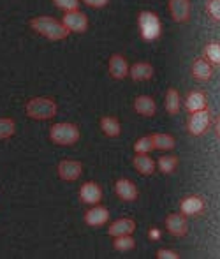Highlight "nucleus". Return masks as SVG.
Wrapping results in <instances>:
<instances>
[{"mask_svg": "<svg viewBox=\"0 0 220 259\" xmlns=\"http://www.w3.org/2000/svg\"><path fill=\"white\" fill-rule=\"evenodd\" d=\"M30 27L32 30H35L37 34H41L42 37L50 39V41H62L69 35V32L65 28L64 23L57 21L55 18L51 16H37L30 21Z\"/></svg>", "mask_w": 220, "mask_h": 259, "instance_id": "obj_1", "label": "nucleus"}, {"mask_svg": "<svg viewBox=\"0 0 220 259\" xmlns=\"http://www.w3.org/2000/svg\"><path fill=\"white\" fill-rule=\"evenodd\" d=\"M50 140L57 145H62V147L74 145L79 140V129L78 125L69 122L55 123L53 127H50Z\"/></svg>", "mask_w": 220, "mask_h": 259, "instance_id": "obj_2", "label": "nucleus"}, {"mask_svg": "<svg viewBox=\"0 0 220 259\" xmlns=\"http://www.w3.org/2000/svg\"><path fill=\"white\" fill-rule=\"evenodd\" d=\"M27 115L34 120H50L57 115V103L48 97H34L27 103Z\"/></svg>", "mask_w": 220, "mask_h": 259, "instance_id": "obj_3", "label": "nucleus"}, {"mask_svg": "<svg viewBox=\"0 0 220 259\" xmlns=\"http://www.w3.org/2000/svg\"><path fill=\"white\" fill-rule=\"evenodd\" d=\"M138 27H139V32H141V37L145 39V41H155L160 35V30H162L160 20L152 11H143V13H139Z\"/></svg>", "mask_w": 220, "mask_h": 259, "instance_id": "obj_4", "label": "nucleus"}, {"mask_svg": "<svg viewBox=\"0 0 220 259\" xmlns=\"http://www.w3.org/2000/svg\"><path fill=\"white\" fill-rule=\"evenodd\" d=\"M210 122H211L210 109L204 108V109H201V111L190 113L187 129H189V133L192 134V136H203L208 131V127H210Z\"/></svg>", "mask_w": 220, "mask_h": 259, "instance_id": "obj_5", "label": "nucleus"}, {"mask_svg": "<svg viewBox=\"0 0 220 259\" xmlns=\"http://www.w3.org/2000/svg\"><path fill=\"white\" fill-rule=\"evenodd\" d=\"M62 23L65 25V28L71 32H78V34H83L88 28V18L85 13H79V11H69V13L64 14L62 18Z\"/></svg>", "mask_w": 220, "mask_h": 259, "instance_id": "obj_6", "label": "nucleus"}, {"mask_svg": "<svg viewBox=\"0 0 220 259\" xmlns=\"http://www.w3.org/2000/svg\"><path fill=\"white\" fill-rule=\"evenodd\" d=\"M166 228L169 235L176 236V238H182L189 233V224H187V215L180 213H169L166 217Z\"/></svg>", "mask_w": 220, "mask_h": 259, "instance_id": "obj_7", "label": "nucleus"}, {"mask_svg": "<svg viewBox=\"0 0 220 259\" xmlns=\"http://www.w3.org/2000/svg\"><path fill=\"white\" fill-rule=\"evenodd\" d=\"M206 210V203L201 196H187V198L182 199L180 203V211L187 217H194V215H201L203 211Z\"/></svg>", "mask_w": 220, "mask_h": 259, "instance_id": "obj_8", "label": "nucleus"}, {"mask_svg": "<svg viewBox=\"0 0 220 259\" xmlns=\"http://www.w3.org/2000/svg\"><path fill=\"white\" fill-rule=\"evenodd\" d=\"M83 173V164L79 160H62L58 164V175L65 182H76Z\"/></svg>", "mask_w": 220, "mask_h": 259, "instance_id": "obj_9", "label": "nucleus"}, {"mask_svg": "<svg viewBox=\"0 0 220 259\" xmlns=\"http://www.w3.org/2000/svg\"><path fill=\"white\" fill-rule=\"evenodd\" d=\"M79 198H81L83 203L86 205H99V201L102 199V189L99 184L95 182H86L83 184V187L79 189Z\"/></svg>", "mask_w": 220, "mask_h": 259, "instance_id": "obj_10", "label": "nucleus"}, {"mask_svg": "<svg viewBox=\"0 0 220 259\" xmlns=\"http://www.w3.org/2000/svg\"><path fill=\"white\" fill-rule=\"evenodd\" d=\"M115 192L116 196H118L120 199H123V201H136L139 196V191L138 187H136L134 182L127 180V178H120L118 182L115 184Z\"/></svg>", "mask_w": 220, "mask_h": 259, "instance_id": "obj_11", "label": "nucleus"}, {"mask_svg": "<svg viewBox=\"0 0 220 259\" xmlns=\"http://www.w3.org/2000/svg\"><path fill=\"white\" fill-rule=\"evenodd\" d=\"M169 13L176 23H185L190 18V0H169Z\"/></svg>", "mask_w": 220, "mask_h": 259, "instance_id": "obj_12", "label": "nucleus"}, {"mask_svg": "<svg viewBox=\"0 0 220 259\" xmlns=\"http://www.w3.org/2000/svg\"><path fill=\"white\" fill-rule=\"evenodd\" d=\"M109 221V211L108 208L94 205L90 210L85 213V222L92 228H99V226H104Z\"/></svg>", "mask_w": 220, "mask_h": 259, "instance_id": "obj_13", "label": "nucleus"}, {"mask_svg": "<svg viewBox=\"0 0 220 259\" xmlns=\"http://www.w3.org/2000/svg\"><path fill=\"white\" fill-rule=\"evenodd\" d=\"M109 74L115 79H123L129 76V65L122 55H111L109 58Z\"/></svg>", "mask_w": 220, "mask_h": 259, "instance_id": "obj_14", "label": "nucleus"}, {"mask_svg": "<svg viewBox=\"0 0 220 259\" xmlns=\"http://www.w3.org/2000/svg\"><path fill=\"white\" fill-rule=\"evenodd\" d=\"M213 74V67L211 64L206 60L204 57L201 58H196L192 64V76L197 79V81H208Z\"/></svg>", "mask_w": 220, "mask_h": 259, "instance_id": "obj_15", "label": "nucleus"}, {"mask_svg": "<svg viewBox=\"0 0 220 259\" xmlns=\"http://www.w3.org/2000/svg\"><path fill=\"white\" fill-rule=\"evenodd\" d=\"M136 229V222L132 219H118L115 221L108 229V235L116 238V236H123V235H132Z\"/></svg>", "mask_w": 220, "mask_h": 259, "instance_id": "obj_16", "label": "nucleus"}, {"mask_svg": "<svg viewBox=\"0 0 220 259\" xmlns=\"http://www.w3.org/2000/svg\"><path fill=\"white\" fill-rule=\"evenodd\" d=\"M153 65L148 62H138L129 69V76L134 81H146V79L153 78Z\"/></svg>", "mask_w": 220, "mask_h": 259, "instance_id": "obj_17", "label": "nucleus"}, {"mask_svg": "<svg viewBox=\"0 0 220 259\" xmlns=\"http://www.w3.org/2000/svg\"><path fill=\"white\" fill-rule=\"evenodd\" d=\"M132 166L136 167V171H138V173L148 177V175H153L157 164L153 162L152 157H148V154H136V157L132 159Z\"/></svg>", "mask_w": 220, "mask_h": 259, "instance_id": "obj_18", "label": "nucleus"}, {"mask_svg": "<svg viewBox=\"0 0 220 259\" xmlns=\"http://www.w3.org/2000/svg\"><path fill=\"white\" fill-rule=\"evenodd\" d=\"M208 108V103H206V96L204 92H199V90H194L187 96L185 99V109L189 113H196V111H201V109Z\"/></svg>", "mask_w": 220, "mask_h": 259, "instance_id": "obj_19", "label": "nucleus"}, {"mask_svg": "<svg viewBox=\"0 0 220 259\" xmlns=\"http://www.w3.org/2000/svg\"><path fill=\"white\" fill-rule=\"evenodd\" d=\"M134 109L143 116H153L157 113V104L150 96H139L134 99Z\"/></svg>", "mask_w": 220, "mask_h": 259, "instance_id": "obj_20", "label": "nucleus"}, {"mask_svg": "<svg viewBox=\"0 0 220 259\" xmlns=\"http://www.w3.org/2000/svg\"><path fill=\"white\" fill-rule=\"evenodd\" d=\"M101 129H102V133L109 138H116V136H120V133H122V127H120L118 118H115V116H102Z\"/></svg>", "mask_w": 220, "mask_h": 259, "instance_id": "obj_21", "label": "nucleus"}, {"mask_svg": "<svg viewBox=\"0 0 220 259\" xmlns=\"http://www.w3.org/2000/svg\"><path fill=\"white\" fill-rule=\"evenodd\" d=\"M164 108L169 115H178L180 108H182V99L176 89H169L166 92V99H164Z\"/></svg>", "mask_w": 220, "mask_h": 259, "instance_id": "obj_22", "label": "nucleus"}, {"mask_svg": "<svg viewBox=\"0 0 220 259\" xmlns=\"http://www.w3.org/2000/svg\"><path fill=\"white\" fill-rule=\"evenodd\" d=\"M153 147L157 150H173L176 147V140L169 134H164V133H157L153 134Z\"/></svg>", "mask_w": 220, "mask_h": 259, "instance_id": "obj_23", "label": "nucleus"}, {"mask_svg": "<svg viewBox=\"0 0 220 259\" xmlns=\"http://www.w3.org/2000/svg\"><path fill=\"white\" fill-rule=\"evenodd\" d=\"M204 58H206L211 65H220V42L218 41H210L204 46Z\"/></svg>", "mask_w": 220, "mask_h": 259, "instance_id": "obj_24", "label": "nucleus"}, {"mask_svg": "<svg viewBox=\"0 0 220 259\" xmlns=\"http://www.w3.org/2000/svg\"><path fill=\"white\" fill-rule=\"evenodd\" d=\"M178 157L176 155H164L159 159V162H157V166H159V169L162 171L164 175H171L176 171V167H178Z\"/></svg>", "mask_w": 220, "mask_h": 259, "instance_id": "obj_25", "label": "nucleus"}, {"mask_svg": "<svg viewBox=\"0 0 220 259\" xmlns=\"http://www.w3.org/2000/svg\"><path fill=\"white\" fill-rule=\"evenodd\" d=\"M113 247H115L118 252H129L136 247V240L132 238L130 235H123V236H116L115 242H113Z\"/></svg>", "mask_w": 220, "mask_h": 259, "instance_id": "obj_26", "label": "nucleus"}, {"mask_svg": "<svg viewBox=\"0 0 220 259\" xmlns=\"http://www.w3.org/2000/svg\"><path fill=\"white\" fill-rule=\"evenodd\" d=\"M153 138L152 136H143L134 143V152L136 154H150L153 150Z\"/></svg>", "mask_w": 220, "mask_h": 259, "instance_id": "obj_27", "label": "nucleus"}, {"mask_svg": "<svg viewBox=\"0 0 220 259\" xmlns=\"http://www.w3.org/2000/svg\"><path fill=\"white\" fill-rule=\"evenodd\" d=\"M16 131V123L11 118H0V140H7Z\"/></svg>", "mask_w": 220, "mask_h": 259, "instance_id": "obj_28", "label": "nucleus"}, {"mask_svg": "<svg viewBox=\"0 0 220 259\" xmlns=\"http://www.w3.org/2000/svg\"><path fill=\"white\" fill-rule=\"evenodd\" d=\"M206 13L211 16V20L220 23V0H206Z\"/></svg>", "mask_w": 220, "mask_h": 259, "instance_id": "obj_29", "label": "nucleus"}, {"mask_svg": "<svg viewBox=\"0 0 220 259\" xmlns=\"http://www.w3.org/2000/svg\"><path fill=\"white\" fill-rule=\"evenodd\" d=\"M53 2L58 9L65 11V13H69V11H78V7H79V0H53Z\"/></svg>", "mask_w": 220, "mask_h": 259, "instance_id": "obj_30", "label": "nucleus"}, {"mask_svg": "<svg viewBox=\"0 0 220 259\" xmlns=\"http://www.w3.org/2000/svg\"><path fill=\"white\" fill-rule=\"evenodd\" d=\"M157 259H180V254L174 252V250L160 249L157 250Z\"/></svg>", "mask_w": 220, "mask_h": 259, "instance_id": "obj_31", "label": "nucleus"}, {"mask_svg": "<svg viewBox=\"0 0 220 259\" xmlns=\"http://www.w3.org/2000/svg\"><path fill=\"white\" fill-rule=\"evenodd\" d=\"M83 2H85L86 6H90V7H95V9H101V7L108 6L109 0H83Z\"/></svg>", "mask_w": 220, "mask_h": 259, "instance_id": "obj_32", "label": "nucleus"}, {"mask_svg": "<svg viewBox=\"0 0 220 259\" xmlns=\"http://www.w3.org/2000/svg\"><path fill=\"white\" fill-rule=\"evenodd\" d=\"M160 236H162V231H160L159 228H152L148 231V238L153 240V242H155V240H160Z\"/></svg>", "mask_w": 220, "mask_h": 259, "instance_id": "obj_33", "label": "nucleus"}, {"mask_svg": "<svg viewBox=\"0 0 220 259\" xmlns=\"http://www.w3.org/2000/svg\"><path fill=\"white\" fill-rule=\"evenodd\" d=\"M215 134L220 138V116L217 118V122H215Z\"/></svg>", "mask_w": 220, "mask_h": 259, "instance_id": "obj_34", "label": "nucleus"}]
</instances>
